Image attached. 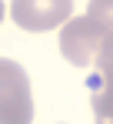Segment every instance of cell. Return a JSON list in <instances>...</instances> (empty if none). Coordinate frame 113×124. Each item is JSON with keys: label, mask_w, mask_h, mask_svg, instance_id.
Returning <instances> with one entry per match:
<instances>
[{"label": "cell", "mask_w": 113, "mask_h": 124, "mask_svg": "<svg viewBox=\"0 0 113 124\" xmlns=\"http://www.w3.org/2000/svg\"><path fill=\"white\" fill-rule=\"evenodd\" d=\"M96 77L103 81H113V34H103V47L96 54Z\"/></svg>", "instance_id": "5b68a950"}, {"label": "cell", "mask_w": 113, "mask_h": 124, "mask_svg": "<svg viewBox=\"0 0 113 124\" xmlns=\"http://www.w3.org/2000/svg\"><path fill=\"white\" fill-rule=\"evenodd\" d=\"M70 10H73V0H13L10 3V17L17 20V27L33 34L63 27L70 20Z\"/></svg>", "instance_id": "3957f363"}, {"label": "cell", "mask_w": 113, "mask_h": 124, "mask_svg": "<svg viewBox=\"0 0 113 124\" xmlns=\"http://www.w3.org/2000/svg\"><path fill=\"white\" fill-rule=\"evenodd\" d=\"M100 47H103V27L93 17H70L60 27V54L73 67L96 64Z\"/></svg>", "instance_id": "7a4b0ae2"}, {"label": "cell", "mask_w": 113, "mask_h": 124, "mask_svg": "<svg viewBox=\"0 0 113 124\" xmlns=\"http://www.w3.org/2000/svg\"><path fill=\"white\" fill-rule=\"evenodd\" d=\"M93 117L96 124H113V81H93Z\"/></svg>", "instance_id": "277c9868"}, {"label": "cell", "mask_w": 113, "mask_h": 124, "mask_svg": "<svg viewBox=\"0 0 113 124\" xmlns=\"http://www.w3.org/2000/svg\"><path fill=\"white\" fill-rule=\"evenodd\" d=\"M87 17H93L103 27V34H113V0H90Z\"/></svg>", "instance_id": "8992f818"}, {"label": "cell", "mask_w": 113, "mask_h": 124, "mask_svg": "<svg viewBox=\"0 0 113 124\" xmlns=\"http://www.w3.org/2000/svg\"><path fill=\"white\" fill-rule=\"evenodd\" d=\"M33 97L27 70L10 57H0V124H30Z\"/></svg>", "instance_id": "6da1fadb"}, {"label": "cell", "mask_w": 113, "mask_h": 124, "mask_svg": "<svg viewBox=\"0 0 113 124\" xmlns=\"http://www.w3.org/2000/svg\"><path fill=\"white\" fill-rule=\"evenodd\" d=\"M0 20H3V0H0Z\"/></svg>", "instance_id": "52a82bcc"}]
</instances>
